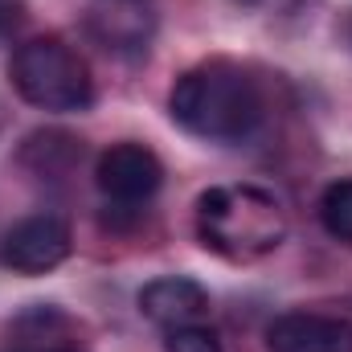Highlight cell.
<instances>
[{
  "label": "cell",
  "instance_id": "6da1fadb",
  "mask_svg": "<svg viewBox=\"0 0 352 352\" xmlns=\"http://www.w3.org/2000/svg\"><path fill=\"white\" fill-rule=\"evenodd\" d=\"M176 127L209 144H242L263 123V90L234 62H201L176 78L168 94Z\"/></svg>",
  "mask_w": 352,
  "mask_h": 352
},
{
  "label": "cell",
  "instance_id": "7a4b0ae2",
  "mask_svg": "<svg viewBox=\"0 0 352 352\" xmlns=\"http://www.w3.org/2000/svg\"><path fill=\"white\" fill-rule=\"evenodd\" d=\"M197 238L230 263H254L287 238V213L258 184H217L197 197Z\"/></svg>",
  "mask_w": 352,
  "mask_h": 352
},
{
  "label": "cell",
  "instance_id": "3957f363",
  "mask_svg": "<svg viewBox=\"0 0 352 352\" xmlns=\"http://www.w3.org/2000/svg\"><path fill=\"white\" fill-rule=\"evenodd\" d=\"M8 78L16 94L37 111H87L94 102V78L78 50H70L62 37H33L16 45L8 62Z\"/></svg>",
  "mask_w": 352,
  "mask_h": 352
},
{
  "label": "cell",
  "instance_id": "277c9868",
  "mask_svg": "<svg viewBox=\"0 0 352 352\" xmlns=\"http://www.w3.org/2000/svg\"><path fill=\"white\" fill-rule=\"evenodd\" d=\"M90 41L111 58H144L156 41V0H87L82 12Z\"/></svg>",
  "mask_w": 352,
  "mask_h": 352
},
{
  "label": "cell",
  "instance_id": "5b68a950",
  "mask_svg": "<svg viewBox=\"0 0 352 352\" xmlns=\"http://www.w3.org/2000/svg\"><path fill=\"white\" fill-rule=\"evenodd\" d=\"M70 226L58 213H33L4 234L0 263L16 274H45L70 258Z\"/></svg>",
  "mask_w": 352,
  "mask_h": 352
},
{
  "label": "cell",
  "instance_id": "8992f818",
  "mask_svg": "<svg viewBox=\"0 0 352 352\" xmlns=\"http://www.w3.org/2000/svg\"><path fill=\"white\" fill-rule=\"evenodd\" d=\"M98 192L111 201V205H144L160 184H164V164L152 148L144 144H115L98 156Z\"/></svg>",
  "mask_w": 352,
  "mask_h": 352
},
{
  "label": "cell",
  "instance_id": "52a82bcc",
  "mask_svg": "<svg viewBox=\"0 0 352 352\" xmlns=\"http://www.w3.org/2000/svg\"><path fill=\"white\" fill-rule=\"evenodd\" d=\"M270 352H352V324L324 311H287L266 328Z\"/></svg>",
  "mask_w": 352,
  "mask_h": 352
},
{
  "label": "cell",
  "instance_id": "ba28073f",
  "mask_svg": "<svg viewBox=\"0 0 352 352\" xmlns=\"http://www.w3.org/2000/svg\"><path fill=\"white\" fill-rule=\"evenodd\" d=\"M140 311H144V320L160 324L164 332L180 328V324H197L209 311V291L197 278L164 274V278H152L140 291Z\"/></svg>",
  "mask_w": 352,
  "mask_h": 352
},
{
  "label": "cell",
  "instance_id": "9c48e42d",
  "mask_svg": "<svg viewBox=\"0 0 352 352\" xmlns=\"http://www.w3.org/2000/svg\"><path fill=\"white\" fill-rule=\"evenodd\" d=\"M0 352H82V332L66 311L41 303L8 324V340Z\"/></svg>",
  "mask_w": 352,
  "mask_h": 352
},
{
  "label": "cell",
  "instance_id": "30bf717a",
  "mask_svg": "<svg viewBox=\"0 0 352 352\" xmlns=\"http://www.w3.org/2000/svg\"><path fill=\"white\" fill-rule=\"evenodd\" d=\"M320 221L336 242L352 246V176L349 180H332L320 197Z\"/></svg>",
  "mask_w": 352,
  "mask_h": 352
},
{
  "label": "cell",
  "instance_id": "8fae6325",
  "mask_svg": "<svg viewBox=\"0 0 352 352\" xmlns=\"http://www.w3.org/2000/svg\"><path fill=\"white\" fill-rule=\"evenodd\" d=\"M164 352H221V340L213 328H205L201 320L197 324H180L164 332Z\"/></svg>",
  "mask_w": 352,
  "mask_h": 352
},
{
  "label": "cell",
  "instance_id": "7c38bea8",
  "mask_svg": "<svg viewBox=\"0 0 352 352\" xmlns=\"http://www.w3.org/2000/svg\"><path fill=\"white\" fill-rule=\"evenodd\" d=\"M25 16V4L21 0H0V37H8Z\"/></svg>",
  "mask_w": 352,
  "mask_h": 352
},
{
  "label": "cell",
  "instance_id": "4fadbf2b",
  "mask_svg": "<svg viewBox=\"0 0 352 352\" xmlns=\"http://www.w3.org/2000/svg\"><path fill=\"white\" fill-rule=\"evenodd\" d=\"M246 8H254V12H295L303 0H242Z\"/></svg>",
  "mask_w": 352,
  "mask_h": 352
},
{
  "label": "cell",
  "instance_id": "5bb4252c",
  "mask_svg": "<svg viewBox=\"0 0 352 352\" xmlns=\"http://www.w3.org/2000/svg\"><path fill=\"white\" fill-rule=\"evenodd\" d=\"M349 41H352V21H349Z\"/></svg>",
  "mask_w": 352,
  "mask_h": 352
}]
</instances>
